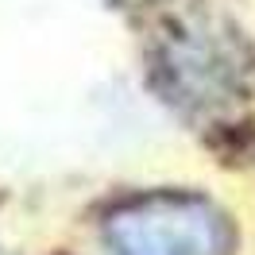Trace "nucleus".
Here are the masks:
<instances>
[{
	"label": "nucleus",
	"instance_id": "f03ea898",
	"mask_svg": "<svg viewBox=\"0 0 255 255\" xmlns=\"http://www.w3.org/2000/svg\"><path fill=\"white\" fill-rule=\"evenodd\" d=\"M105 244L116 255H232L236 224L213 197L190 190L131 193L105 213Z\"/></svg>",
	"mask_w": 255,
	"mask_h": 255
},
{
	"label": "nucleus",
	"instance_id": "f257e3e1",
	"mask_svg": "<svg viewBox=\"0 0 255 255\" xmlns=\"http://www.w3.org/2000/svg\"><path fill=\"white\" fill-rule=\"evenodd\" d=\"M155 93L190 120H221L255 89V50L221 12L193 8L162 23L147 54Z\"/></svg>",
	"mask_w": 255,
	"mask_h": 255
}]
</instances>
